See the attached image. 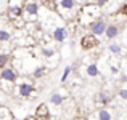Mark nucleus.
I'll return each mask as SVG.
<instances>
[{"mask_svg":"<svg viewBox=\"0 0 127 120\" xmlns=\"http://www.w3.org/2000/svg\"><path fill=\"white\" fill-rule=\"evenodd\" d=\"M45 72H47V67H43V66H40V67H37V69L34 71V74H32V75H34V79H40L42 75L45 74Z\"/></svg>","mask_w":127,"mask_h":120,"instance_id":"4468645a","label":"nucleus"},{"mask_svg":"<svg viewBox=\"0 0 127 120\" xmlns=\"http://www.w3.org/2000/svg\"><path fill=\"white\" fill-rule=\"evenodd\" d=\"M106 27H108V26L105 24V21H95V22H92V24H90V31H92L93 35H101V34H105V32H106Z\"/></svg>","mask_w":127,"mask_h":120,"instance_id":"20e7f679","label":"nucleus"},{"mask_svg":"<svg viewBox=\"0 0 127 120\" xmlns=\"http://www.w3.org/2000/svg\"><path fill=\"white\" fill-rule=\"evenodd\" d=\"M42 55L45 56V58H52V56L55 55V50H53V48H43L42 50Z\"/></svg>","mask_w":127,"mask_h":120,"instance_id":"dca6fc26","label":"nucleus"},{"mask_svg":"<svg viewBox=\"0 0 127 120\" xmlns=\"http://www.w3.org/2000/svg\"><path fill=\"white\" fill-rule=\"evenodd\" d=\"M98 101L101 102V104H106V102H108V96H105L103 93H100L98 95Z\"/></svg>","mask_w":127,"mask_h":120,"instance_id":"6ab92c4d","label":"nucleus"},{"mask_svg":"<svg viewBox=\"0 0 127 120\" xmlns=\"http://www.w3.org/2000/svg\"><path fill=\"white\" fill-rule=\"evenodd\" d=\"M37 15H39V3L26 2L23 5V18H24V21H35Z\"/></svg>","mask_w":127,"mask_h":120,"instance_id":"f03ea898","label":"nucleus"},{"mask_svg":"<svg viewBox=\"0 0 127 120\" xmlns=\"http://www.w3.org/2000/svg\"><path fill=\"white\" fill-rule=\"evenodd\" d=\"M11 40V34L8 31H0V43H6Z\"/></svg>","mask_w":127,"mask_h":120,"instance_id":"f8f14e48","label":"nucleus"},{"mask_svg":"<svg viewBox=\"0 0 127 120\" xmlns=\"http://www.w3.org/2000/svg\"><path fill=\"white\" fill-rule=\"evenodd\" d=\"M109 51L111 53H119L121 51V46L116 45V43H113V45H109Z\"/></svg>","mask_w":127,"mask_h":120,"instance_id":"a211bd4d","label":"nucleus"},{"mask_svg":"<svg viewBox=\"0 0 127 120\" xmlns=\"http://www.w3.org/2000/svg\"><path fill=\"white\" fill-rule=\"evenodd\" d=\"M18 93L19 96H23V98H28V96H31L32 93H34V86L31 85V83L28 82H23L18 85Z\"/></svg>","mask_w":127,"mask_h":120,"instance_id":"7ed1b4c3","label":"nucleus"},{"mask_svg":"<svg viewBox=\"0 0 127 120\" xmlns=\"http://www.w3.org/2000/svg\"><path fill=\"white\" fill-rule=\"evenodd\" d=\"M48 120H56V119H48Z\"/></svg>","mask_w":127,"mask_h":120,"instance_id":"412c9836","label":"nucleus"},{"mask_svg":"<svg viewBox=\"0 0 127 120\" xmlns=\"http://www.w3.org/2000/svg\"><path fill=\"white\" fill-rule=\"evenodd\" d=\"M98 119L100 120H111V114H109L108 111H105V109H103V111L98 112Z\"/></svg>","mask_w":127,"mask_h":120,"instance_id":"2eb2a0df","label":"nucleus"},{"mask_svg":"<svg viewBox=\"0 0 127 120\" xmlns=\"http://www.w3.org/2000/svg\"><path fill=\"white\" fill-rule=\"evenodd\" d=\"M95 45H96V39L93 37V35H85V37L82 39V48L89 50V48H92V46H95Z\"/></svg>","mask_w":127,"mask_h":120,"instance_id":"0eeeda50","label":"nucleus"},{"mask_svg":"<svg viewBox=\"0 0 127 120\" xmlns=\"http://www.w3.org/2000/svg\"><path fill=\"white\" fill-rule=\"evenodd\" d=\"M118 32H119L118 26H108L105 34H106V37H108V39H114L116 35H118Z\"/></svg>","mask_w":127,"mask_h":120,"instance_id":"1a4fd4ad","label":"nucleus"},{"mask_svg":"<svg viewBox=\"0 0 127 120\" xmlns=\"http://www.w3.org/2000/svg\"><path fill=\"white\" fill-rule=\"evenodd\" d=\"M87 74H89L90 77H96V75H98V67H96V64H90L89 67H87Z\"/></svg>","mask_w":127,"mask_h":120,"instance_id":"ddd939ff","label":"nucleus"},{"mask_svg":"<svg viewBox=\"0 0 127 120\" xmlns=\"http://www.w3.org/2000/svg\"><path fill=\"white\" fill-rule=\"evenodd\" d=\"M121 96H122V98H126V99H127V90H122V91H121Z\"/></svg>","mask_w":127,"mask_h":120,"instance_id":"aec40b11","label":"nucleus"},{"mask_svg":"<svg viewBox=\"0 0 127 120\" xmlns=\"http://www.w3.org/2000/svg\"><path fill=\"white\" fill-rule=\"evenodd\" d=\"M52 37L56 40V42H64L68 39V29L63 27V26H58L55 31L52 32Z\"/></svg>","mask_w":127,"mask_h":120,"instance_id":"39448f33","label":"nucleus"},{"mask_svg":"<svg viewBox=\"0 0 127 120\" xmlns=\"http://www.w3.org/2000/svg\"><path fill=\"white\" fill-rule=\"evenodd\" d=\"M50 101H52L55 106H60V104H63V101H64V96H63L61 93L56 91V93H53V95L50 96Z\"/></svg>","mask_w":127,"mask_h":120,"instance_id":"6e6552de","label":"nucleus"},{"mask_svg":"<svg viewBox=\"0 0 127 120\" xmlns=\"http://www.w3.org/2000/svg\"><path fill=\"white\" fill-rule=\"evenodd\" d=\"M48 115H50V111L47 107V104H40L35 109V117L37 119H48Z\"/></svg>","mask_w":127,"mask_h":120,"instance_id":"423d86ee","label":"nucleus"},{"mask_svg":"<svg viewBox=\"0 0 127 120\" xmlns=\"http://www.w3.org/2000/svg\"><path fill=\"white\" fill-rule=\"evenodd\" d=\"M16 80H18V74L13 67H5L0 71V88L5 93H11L15 90Z\"/></svg>","mask_w":127,"mask_h":120,"instance_id":"f257e3e1","label":"nucleus"},{"mask_svg":"<svg viewBox=\"0 0 127 120\" xmlns=\"http://www.w3.org/2000/svg\"><path fill=\"white\" fill-rule=\"evenodd\" d=\"M8 61H10V55L8 53H0V71L8 66Z\"/></svg>","mask_w":127,"mask_h":120,"instance_id":"9b49d317","label":"nucleus"},{"mask_svg":"<svg viewBox=\"0 0 127 120\" xmlns=\"http://www.w3.org/2000/svg\"><path fill=\"white\" fill-rule=\"evenodd\" d=\"M0 120H13L11 117V112H10V109H6V107H0Z\"/></svg>","mask_w":127,"mask_h":120,"instance_id":"9d476101","label":"nucleus"},{"mask_svg":"<svg viewBox=\"0 0 127 120\" xmlns=\"http://www.w3.org/2000/svg\"><path fill=\"white\" fill-rule=\"evenodd\" d=\"M69 74H71V66H68V67L63 71V77H61V82H66L68 80V77H69Z\"/></svg>","mask_w":127,"mask_h":120,"instance_id":"f3484780","label":"nucleus"}]
</instances>
